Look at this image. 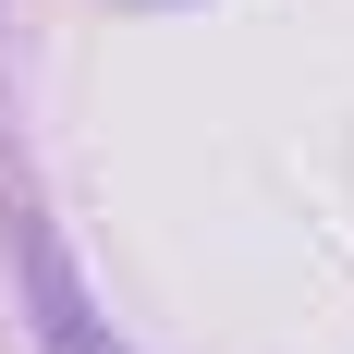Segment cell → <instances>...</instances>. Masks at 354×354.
<instances>
[{"label": "cell", "mask_w": 354, "mask_h": 354, "mask_svg": "<svg viewBox=\"0 0 354 354\" xmlns=\"http://www.w3.org/2000/svg\"><path fill=\"white\" fill-rule=\"evenodd\" d=\"M25 293H37V330H49V354H122L110 342V318L86 306V281H73V257L49 220H25Z\"/></svg>", "instance_id": "1"}]
</instances>
